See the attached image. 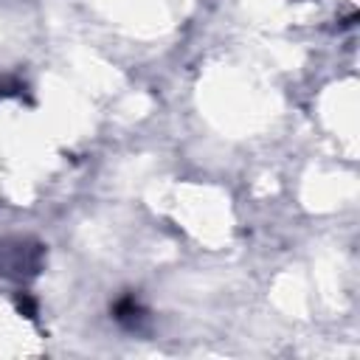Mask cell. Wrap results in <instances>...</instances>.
I'll return each mask as SVG.
<instances>
[{
    "label": "cell",
    "instance_id": "6da1fadb",
    "mask_svg": "<svg viewBox=\"0 0 360 360\" xmlns=\"http://www.w3.org/2000/svg\"><path fill=\"white\" fill-rule=\"evenodd\" d=\"M141 315V307H138V301L132 298V295H124L118 304H115V318L118 321H135Z\"/></svg>",
    "mask_w": 360,
    "mask_h": 360
},
{
    "label": "cell",
    "instance_id": "7a4b0ae2",
    "mask_svg": "<svg viewBox=\"0 0 360 360\" xmlns=\"http://www.w3.org/2000/svg\"><path fill=\"white\" fill-rule=\"evenodd\" d=\"M17 304H20V309H25V312H28V318H34V304H31L28 298H20Z\"/></svg>",
    "mask_w": 360,
    "mask_h": 360
}]
</instances>
